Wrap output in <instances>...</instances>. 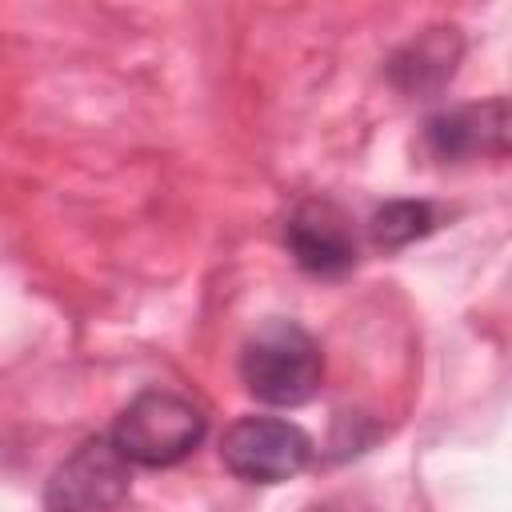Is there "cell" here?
<instances>
[{
	"label": "cell",
	"instance_id": "cell-2",
	"mask_svg": "<svg viewBox=\"0 0 512 512\" xmlns=\"http://www.w3.org/2000/svg\"><path fill=\"white\" fill-rule=\"evenodd\" d=\"M108 436L124 452L128 464L172 468L200 448V440L208 436V416L200 404H192L180 392L144 388L140 396H132L124 404V412L116 416Z\"/></svg>",
	"mask_w": 512,
	"mask_h": 512
},
{
	"label": "cell",
	"instance_id": "cell-7",
	"mask_svg": "<svg viewBox=\"0 0 512 512\" xmlns=\"http://www.w3.org/2000/svg\"><path fill=\"white\" fill-rule=\"evenodd\" d=\"M448 44H456L452 28H448V36H424V40H412L404 52L392 56V80H400L404 72H412L400 88H408V92L416 88V92H420V88H428V84H424V72H432V76H428L432 88L444 84V80L452 76V68H456V64H452L456 52H448Z\"/></svg>",
	"mask_w": 512,
	"mask_h": 512
},
{
	"label": "cell",
	"instance_id": "cell-4",
	"mask_svg": "<svg viewBox=\"0 0 512 512\" xmlns=\"http://www.w3.org/2000/svg\"><path fill=\"white\" fill-rule=\"evenodd\" d=\"M132 488V464L112 444L108 432L88 436L72 456L56 464V472L44 484V508L48 512H108L116 508Z\"/></svg>",
	"mask_w": 512,
	"mask_h": 512
},
{
	"label": "cell",
	"instance_id": "cell-8",
	"mask_svg": "<svg viewBox=\"0 0 512 512\" xmlns=\"http://www.w3.org/2000/svg\"><path fill=\"white\" fill-rule=\"evenodd\" d=\"M432 228H436V212L424 200H392V204L376 208L372 224H368L372 240L384 248H404V244L428 236Z\"/></svg>",
	"mask_w": 512,
	"mask_h": 512
},
{
	"label": "cell",
	"instance_id": "cell-3",
	"mask_svg": "<svg viewBox=\"0 0 512 512\" xmlns=\"http://www.w3.org/2000/svg\"><path fill=\"white\" fill-rule=\"evenodd\" d=\"M220 460L236 480L284 484L300 476L312 460V436L280 416H240L224 428Z\"/></svg>",
	"mask_w": 512,
	"mask_h": 512
},
{
	"label": "cell",
	"instance_id": "cell-5",
	"mask_svg": "<svg viewBox=\"0 0 512 512\" xmlns=\"http://www.w3.org/2000/svg\"><path fill=\"white\" fill-rule=\"evenodd\" d=\"M284 244L308 276H344L356 268L360 240L352 228V216L324 196L300 200L292 216L284 220Z\"/></svg>",
	"mask_w": 512,
	"mask_h": 512
},
{
	"label": "cell",
	"instance_id": "cell-6",
	"mask_svg": "<svg viewBox=\"0 0 512 512\" xmlns=\"http://www.w3.org/2000/svg\"><path fill=\"white\" fill-rule=\"evenodd\" d=\"M504 132H508V108L504 100L488 104H464L448 108L424 120V148L436 160H468L484 152H504Z\"/></svg>",
	"mask_w": 512,
	"mask_h": 512
},
{
	"label": "cell",
	"instance_id": "cell-1",
	"mask_svg": "<svg viewBox=\"0 0 512 512\" xmlns=\"http://www.w3.org/2000/svg\"><path fill=\"white\" fill-rule=\"evenodd\" d=\"M240 380L260 404L300 408L324 380L320 344L296 320H264L240 348Z\"/></svg>",
	"mask_w": 512,
	"mask_h": 512
}]
</instances>
